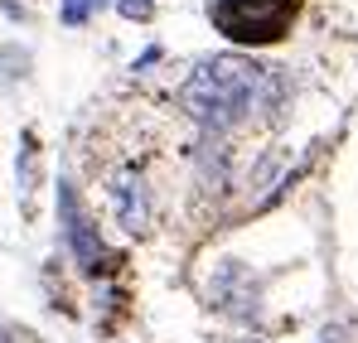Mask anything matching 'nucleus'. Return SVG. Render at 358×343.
<instances>
[{
    "mask_svg": "<svg viewBox=\"0 0 358 343\" xmlns=\"http://www.w3.org/2000/svg\"><path fill=\"white\" fill-rule=\"evenodd\" d=\"M286 107V78L242 54H218L189 68L179 82V112L199 126V136H233L252 121H266Z\"/></svg>",
    "mask_w": 358,
    "mask_h": 343,
    "instance_id": "f257e3e1",
    "label": "nucleus"
},
{
    "mask_svg": "<svg viewBox=\"0 0 358 343\" xmlns=\"http://www.w3.org/2000/svg\"><path fill=\"white\" fill-rule=\"evenodd\" d=\"M208 15L233 44H276L291 34L300 0H213Z\"/></svg>",
    "mask_w": 358,
    "mask_h": 343,
    "instance_id": "f03ea898",
    "label": "nucleus"
},
{
    "mask_svg": "<svg viewBox=\"0 0 358 343\" xmlns=\"http://www.w3.org/2000/svg\"><path fill=\"white\" fill-rule=\"evenodd\" d=\"M59 228H63V247H68V256H73V266L87 276V281H107L112 271H117V251L97 237V228L87 223V213H83V203H78V194H73V184L59 179Z\"/></svg>",
    "mask_w": 358,
    "mask_h": 343,
    "instance_id": "7ed1b4c3",
    "label": "nucleus"
},
{
    "mask_svg": "<svg viewBox=\"0 0 358 343\" xmlns=\"http://www.w3.org/2000/svg\"><path fill=\"white\" fill-rule=\"evenodd\" d=\"M208 305L238 324H252L262 314V276L238 256L218 261V271L208 276Z\"/></svg>",
    "mask_w": 358,
    "mask_h": 343,
    "instance_id": "20e7f679",
    "label": "nucleus"
},
{
    "mask_svg": "<svg viewBox=\"0 0 358 343\" xmlns=\"http://www.w3.org/2000/svg\"><path fill=\"white\" fill-rule=\"evenodd\" d=\"M107 198H112L117 228L126 232V237H145V232H150V218H155V189H150L145 170L121 165V170L107 179Z\"/></svg>",
    "mask_w": 358,
    "mask_h": 343,
    "instance_id": "39448f33",
    "label": "nucleus"
},
{
    "mask_svg": "<svg viewBox=\"0 0 358 343\" xmlns=\"http://www.w3.org/2000/svg\"><path fill=\"white\" fill-rule=\"evenodd\" d=\"M281 170H286V150H262L247 174V194L266 203V189H281Z\"/></svg>",
    "mask_w": 358,
    "mask_h": 343,
    "instance_id": "423d86ee",
    "label": "nucleus"
},
{
    "mask_svg": "<svg viewBox=\"0 0 358 343\" xmlns=\"http://www.w3.org/2000/svg\"><path fill=\"white\" fill-rule=\"evenodd\" d=\"M0 73H5V82H20V78L29 73V54H24L20 44H5V49H0Z\"/></svg>",
    "mask_w": 358,
    "mask_h": 343,
    "instance_id": "0eeeda50",
    "label": "nucleus"
},
{
    "mask_svg": "<svg viewBox=\"0 0 358 343\" xmlns=\"http://www.w3.org/2000/svg\"><path fill=\"white\" fill-rule=\"evenodd\" d=\"M102 5H112V0H63V24H87Z\"/></svg>",
    "mask_w": 358,
    "mask_h": 343,
    "instance_id": "6e6552de",
    "label": "nucleus"
},
{
    "mask_svg": "<svg viewBox=\"0 0 358 343\" xmlns=\"http://www.w3.org/2000/svg\"><path fill=\"white\" fill-rule=\"evenodd\" d=\"M20 194H24V198L34 194V136L20 140Z\"/></svg>",
    "mask_w": 358,
    "mask_h": 343,
    "instance_id": "1a4fd4ad",
    "label": "nucleus"
},
{
    "mask_svg": "<svg viewBox=\"0 0 358 343\" xmlns=\"http://www.w3.org/2000/svg\"><path fill=\"white\" fill-rule=\"evenodd\" d=\"M117 15H121V20L145 24V20H155V0H117Z\"/></svg>",
    "mask_w": 358,
    "mask_h": 343,
    "instance_id": "9d476101",
    "label": "nucleus"
},
{
    "mask_svg": "<svg viewBox=\"0 0 358 343\" xmlns=\"http://www.w3.org/2000/svg\"><path fill=\"white\" fill-rule=\"evenodd\" d=\"M150 63H160V49H145V54L136 58V73H145V68H150Z\"/></svg>",
    "mask_w": 358,
    "mask_h": 343,
    "instance_id": "9b49d317",
    "label": "nucleus"
},
{
    "mask_svg": "<svg viewBox=\"0 0 358 343\" xmlns=\"http://www.w3.org/2000/svg\"><path fill=\"white\" fill-rule=\"evenodd\" d=\"M320 343H344V324H329V329L320 334Z\"/></svg>",
    "mask_w": 358,
    "mask_h": 343,
    "instance_id": "f8f14e48",
    "label": "nucleus"
},
{
    "mask_svg": "<svg viewBox=\"0 0 358 343\" xmlns=\"http://www.w3.org/2000/svg\"><path fill=\"white\" fill-rule=\"evenodd\" d=\"M0 343H29V339H24L20 329H5V324H0Z\"/></svg>",
    "mask_w": 358,
    "mask_h": 343,
    "instance_id": "ddd939ff",
    "label": "nucleus"
}]
</instances>
